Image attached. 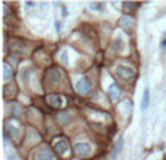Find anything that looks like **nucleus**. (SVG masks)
I'll return each mask as SVG.
<instances>
[{
	"mask_svg": "<svg viewBox=\"0 0 166 160\" xmlns=\"http://www.w3.org/2000/svg\"><path fill=\"white\" fill-rule=\"evenodd\" d=\"M122 45H124V44H122V38H121V37H117V40L114 41V50H115V51H121V50H122Z\"/></svg>",
	"mask_w": 166,
	"mask_h": 160,
	"instance_id": "f3484780",
	"label": "nucleus"
},
{
	"mask_svg": "<svg viewBox=\"0 0 166 160\" xmlns=\"http://www.w3.org/2000/svg\"><path fill=\"white\" fill-rule=\"evenodd\" d=\"M12 74H13V70H12V67L7 64L6 61H3V79L5 80H9L12 77Z\"/></svg>",
	"mask_w": 166,
	"mask_h": 160,
	"instance_id": "ddd939ff",
	"label": "nucleus"
},
{
	"mask_svg": "<svg viewBox=\"0 0 166 160\" xmlns=\"http://www.w3.org/2000/svg\"><path fill=\"white\" fill-rule=\"evenodd\" d=\"M35 159L37 160H55V157H54V153L51 150L42 148V150H40L38 153L35 154Z\"/></svg>",
	"mask_w": 166,
	"mask_h": 160,
	"instance_id": "423d86ee",
	"label": "nucleus"
},
{
	"mask_svg": "<svg viewBox=\"0 0 166 160\" xmlns=\"http://www.w3.org/2000/svg\"><path fill=\"white\" fill-rule=\"evenodd\" d=\"M108 95H109V98L112 100H118L121 98L122 92H121L120 86H117V83H114V85H111L108 87Z\"/></svg>",
	"mask_w": 166,
	"mask_h": 160,
	"instance_id": "0eeeda50",
	"label": "nucleus"
},
{
	"mask_svg": "<svg viewBox=\"0 0 166 160\" xmlns=\"http://www.w3.org/2000/svg\"><path fill=\"white\" fill-rule=\"evenodd\" d=\"M120 22H121V25H122V26L131 28V26H133V23H134V19L131 18V16H128V15H124V16L120 19Z\"/></svg>",
	"mask_w": 166,
	"mask_h": 160,
	"instance_id": "4468645a",
	"label": "nucleus"
},
{
	"mask_svg": "<svg viewBox=\"0 0 166 160\" xmlns=\"http://www.w3.org/2000/svg\"><path fill=\"white\" fill-rule=\"evenodd\" d=\"M9 160H16V157H15V154H9Z\"/></svg>",
	"mask_w": 166,
	"mask_h": 160,
	"instance_id": "b1692460",
	"label": "nucleus"
},
{
	"mask_svg": "<svg viewBox=\"0 0 166 160\" xmlns=\"http://www.w3.org/2000/svg\"><path fill=\"white\" fill-rule=\"evenodd\" d=\"M10 48H12V51H19V53H22V51L25 50V45H23L20 41L13 40L10 42Z\"/></svg>",
	"mask_w": 166,
	"mask_h": 160,
	"instance_id": "2eb2a0df",
	"label": "nucleus"
},
{
	"mask_svg": "<svg viewBox=\"0 0 166 160\" xmlns=\"http://www.w3.org/2000/svg\"><path fill=\"white\" fill-rule=\"evenodd\" d=\"M89 7H90L92 10H99V12H102L104 7H105V3H90Z\"/></svg>",
	"mask_w": 166,
	"mask_h": 160,
	"instance_id": "a211bd4d",
	"label": "nucleus"
},
{
	"mask_svg": "<svg viewBox=\"0 0 166 160\" xmlns=\"http://www.w3.org/2000/svg\"><path fill=\"white\" fill-rule=\"evenodd\" d=\"M54 23H55V25H54V26H55V31H57V32H60V31H61V22L57 20V22H54Z\"/></svg>",
	"mask_w": 166,
	"mask_h": 160,
	"instance_id": "4be33fe9",
	"label": "nucleus"
},
{
	"mask_svg": "<svg viewBox=\"0 0 166 160\" xmlns=\"http://www.w3.org/2000/svg\"><path fill=\"white\" fill-rule=\"evenodd\" d=\"M90 89H92V83L86 77H82V79H79L76 82V90L79 93H87Z\"/></svg>",
	"mask_w": 166,
	"mask_h": 160,
	"instance_id": "20e7f679",
	"label": "nucleus"
},
{
	"mask_svg": "<svg viewBox=\"0 0 166 160\" xmlns=\"http://www.w3.org/2000/svg\"><path fill=\"white\" fill-rule=\"evenodd\" d=\"M63 79V71L57 67H51L48 68L45 73V82H48L50 85H54V83H58L60 80Z\"/></svg>",
	"mask_w": 166,
	"mask_h": 160,
	"instance_id": "f03ea898",
	"label": "nucleus"
},
{
	"mask_svg": "<svg viewBox=\"0 0 166 160\" xmlns=\"http://www.w3.org/2000/svg\"><path fill=\"white\" fill-rule=\"evenodd\" d=\"M160 45H162V48H163V50H166V38H165V40H162Z\"/></svg>",
	"mask_w": 166,
	"mask_h": 160,
	"instance_id": "5701e85b",
	"label": "nucleus"
},
{
	"mask_svg": "<svg viewBox=\"0 0 166 160\" xmlns=\"http://www.w3.org/2000/svg\"><path fill=\"white\" fill-rule=\"evenodd\" d=\"M60 58H61V63H63L64 66H67V64H69V53H67L66 50H64V51H61Z\"/></svg>",
	"mask_w": 166,
	"mask_h": 160,
	"instance_id": "6ab92c4d",
	"label": "nucleus"
},
{
	"mask_svg": "<svg viewBox=\"0 0 166 160\" xmlns=\"http://www.w3.org/2000/svg\"><path fill=\"white\" fill-rule=\"evenodd\" d=\"M7 131L10 133V135H12V137H16V135H18V131H16V127H13V125H10V127H7Z\"/></svg>",
	"mask_w": 166,
	"mask_h": 160,
	"instance_id": "aec40b11",
	"label": "nucleus"
},
{
	"mask_svg": "<svg viewBox=\"0 0 166 160\" xmlns=\"http://www.w3.org/2000/svg\"><path fill=\"white\" fill-rule=\"evenodd\" d=\"M114 73H115V76L120 80H125V82L127 80H131L136 76L133 68L131 67H127V66H117L115 70H114Z\"/></svg>",
	"mask_w": 166,
	"mask_h": 160,
	"instance_id": "f257e3e1",
	"label": "nucleus"
},
{
	"mask_svg": "<svg viewBox=\"0 0 166 160\" xmlns=\"http://www.w3.org/2000/svg\"><path fill=\"white\" fill-rule=\"evenodd\" d=\"M47 102H48V105L53 108H60L63 105V98H61L58 93H51L47 96Z\"/></svg>",
	"mask_w": 166,
	"mask_h": 160,
	"instance_id": "39448f33",
	"label": "nucleus"
},
{
	"mask_svg": "<svg viewBox=\"0 0 166 160\" xmlns=\"http://www.w3.org/2000/svg\"><path fill=\"white\" fill-rule=\"evenodd\" d=\"M122 6H124V9H125V10H133V9L137 6V5H136V3H124Z\"/></svg>",
	"mask_w": 166,
	"mask_h": 160,
	"instance_id": "412c9836",
	"label": "nucleus"
},
{
	"mask_svg": "<svg viewBox=\"0 0 166 160\" xmlns=\"http://www.w3.org/2000/svg\"><path fill=\"white\" fill-rule=\"evenodd\" d=\"M25 5H26L28 7H31V6H34V3H31V2H26V3H25Z\"/></svg>",
	"mask_w": 166,
	"mask_h": 160,
	"instance_id": "393cba45",
	"label": "nucleus"
},
{
	"mask_svg": "<svg viewBox=\"0 0 166 160\" xmlns=\"http://www.w3.org/2000/svg\"><path fill=\"white\" fill-rule=\"evenodd\" d=\"M121 108H122V112L125 113V115H128V113L131 112V108H133V102L131 100H124L122 102V105H121Z\"/></svg>",
	"mask_w": 166,
	"mask_h": 160,
	"instance_id": "dca6fc26",
	"label": "nucleus"
},
{
	"mask_svg": "<svg viewBox=\"0 0 166 160\" xmlns=\"http://www.w3.org/2000/svg\"><path fill=\"white\" fill-rule=\"evenodd\" d=\"M10 111H12V117H15V118H19L23 113V109L19 103H10Z\"/></svg>",
	"mask_w": 166,
	"mask_h": 160,
	"instance_id": "f8f14e48",
	"label": "nucleus"
},
{
	"mask_svg": "<svg viewBox=\"0 0 166 160\" xmlns=\"http://www.w3.org/2000/svg\"><path fill=\"white\" fill-rule=\"evenodd\" d=\"M54 148H55V151L58 154H64L67 150H69V143H67V140L61 138V140L54 143Z\"/></svg>",
	"mask_w": 166,
	"mask_h": 160,
	"instance_id": "6e6552de",
	"label": "nucleus"
},
{
	"mask_svg": "<svg viewBox=\"0 0 166 160\" xmlns=\"http://www.w3.org/2000/svg\"><path fill=\"white\" fill-rule=\"evenodd\" d=\"M57 120H58L60 124L67 125V124L72 121V115H70V112H67V111H63V112H60L58 115H57Z\"/></svg>",
	"mask_w": 166,
	"mask_h": 160,
	"instance_id": "9d476101",
	"label": "nucleus"
},
{
	"mask_svg": "<svg viewBox=\"0 0 166 160\" xmlns=\"http://www.w3.org/2000/svg\"><path fill=\"white\" fill-rule=\"evenodd\" d=\"M122 146H124V138H122V137H118V140H117L115 146H114V151H112V157H114V159H115V157L121 153Z\"/></svg>",
	"mask_w": 166,
	"mask_h": 160,
	"instance_id": "9b49d317",
	"label": "nucleus"
},
{
	"mask_svg": "<svg viewBox=\"0 0 166 160\" xmlns=\"http://www.w3.org/2000/svg\"><path fill=\"white\" fill-rule=\"evenodd\" d=\"M149 102H150V90H149V87H144L143 96H141V111L143 112L149 108Z\"/></svg>",
	"mask_w": 166,
	"mask_h": 160,
	"instance_id": "1a4fd4ad",
	"label": "nucleus"
},
{
	"mask_svg": "<svg viewBox=\"0 0 166 160\" xmlns=\"http://www.w3.org/2000/svg\"><path fill=\"white\" fill-rule=\"evenodd\" d=\"M74 151L80 157H87V156H90V153H92V147L89 146L87 143H77L74 146Z\"/></svg>",
	"mask_w": 166,
	"mask_h": 160,
	"instance_id": "7ed1b4c3",
	"label": "nucleus"
}]
</instances>
